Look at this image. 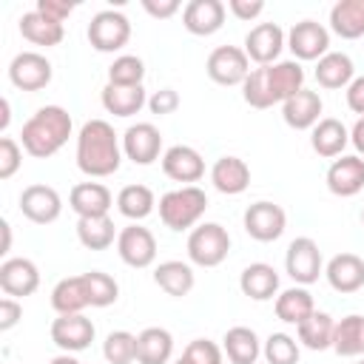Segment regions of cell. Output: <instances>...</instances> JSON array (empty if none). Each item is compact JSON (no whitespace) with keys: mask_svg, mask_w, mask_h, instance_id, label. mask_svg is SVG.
<instances>
[{"mask_svg":"<svg viewBox=\"0 0 364 364\" xmlns=\"http://www.w3.org/2000/svg\"><path fill=\"white\" fill-rule=\"evenodd\" d=\"M162 151V134L154 122H136L128 125L122 134V154L134 162V165H151L159 159Z\"/></svg>","mask_w":364,"mask_h":364,"instance_id":"5bb4252c","label":"cell"},{"mask_svg":"<svg viewBox=\"0 0 364 364\" xmlns=\"http://www.w3.org/2000/svg\"><path fill=\"white\" fill-rule=\"evenodd\" d=\"M117 253L128 267H136V270L151 267L154 259H156V239L148 228L131 222L117 236Z\"/></svg>","mask_w":364,"mask_h":364,"instance_id":"8fae6325","label":"cell"},{"mask_svg":"<svg viewBox=\"0 0 364 364\" xmlns=\"http://www.w3.org/2000/svg\"><path fill=\"white\" fill-rule=\"evenodd\" d=\"M347 142H350V131H347L344 122L336 119V117L318 119L316 128L310 131V145H313V151H316L318 156H324V159L341 156V151L347 148Z\"/></svg>","mask_w":364,"mask_h":364,"instance_id":"484cf974","label":"cell"},{"mask_svg":"<svg viewBox=\"0 0 364 364\" xmlns=\"http://www.w3.org/2000/svg\"><path fill=\"white\" fill-rule=\"evenodd\" d=\"M20 34L28 40V43H34V46H46V48H51V46H60L63 43V37H65V28H63V23H54V20H48L46 14H40L37 9H31V11H26L23 17H20Z\"/></svg>","mask_w":364,"mask_h":364,"instance_id":"1f68e13d","label":"cell"},{"mask_svg":"<svg viewBox=\"0 0 364 364\" xmlns=\"http://www.w3.org/2000/svg\"><path fill=\"white\" fill-rule=\"evenodd\" d=\"M142 9L156 20H168L182 9V3L179 0H142Z\"/></svg>","mask_w":364,"mask_h":364,"instance_id":"f907efd6","label":"cell"},{"mask_svg":"<svg viewBox=\"0 0 364 364\" xmlns=\"http://www.w3.org/2000/svg\"><path fill=\"white\" fill-rule=\"evenodd\" d=\"M222 353L230 364H256V358L262 355V344L250 327H230L222 338Z\"/></svg>","mask_w":364,"mask_h":364,"instance_id":"e575fe53","label":"cell"},{"mask_svg":"<svg viewBox=\"0 0 364 364\" xmlns=\"http://www.w3.org/2000/svg\"><path fill=\"white\" fill-rule=\"evenodd\" d=\"M20 213L34 225H51L63 213V199L51 185H28L20 193Z\"/></svg>","mask_w":364,"mask_h":364,"instance_id":"9a60e30c","label":"cell"},{"mask_svg":"<svg viewBox=\"0 0 364 364\" xmlns=\"http://www.w3.org/2000/svg\"><path fill=\"white\" fill-rule=\"evenodd\" d=\"M208 210V193L196 185H182L159 196V219L171 230L196 228Z\"/></svg>","mask_w":364,"mask_h":364,"instance_id":"277c9868","label":"cell"},{"mask_svg":"<svg viewBox=\"0 0 364 364\" xmlns=\"http://www.w3.org/2000/svg\"><path fill=\"white\" fill-rule=\"evenodd\" d=\"M122 145L105 119H88L77 134V168L85 176L102 179L119 171Z\"/></svg>","mask_w":364,"mask_h":364,"instance_id":"7a4b0ae2","label":"cell"},{"mask_svg":"<svg viewBox=\"0 0 364 364\" xmlns=\"http://www.w3.org/2000/svg\"><path fill=\"white\" fill-rule=\"evenodd\" d=\"M94 321L85 318L82 313H71V316H57L51 321V341L63 350V353H80L94 341Z\"/></svg>","mask_w":364,"mask_h":364,"instance_id":"2e32d148","label":"cell"},{"mask_svg":"<svg viewBox=\"0 0 364 364\" xmlns=\"http://www.w3.org/2000/svg\"><path fill=\"white\" fill-rule=\"evenodd\" d=\"M51 307L57 310V316H71V313H82L88 304V290H85V276H68L60 279L51 290Z\"/></svg>","mask_w":364,"mask_h":364,"instance_id":"4dcf8cb0","label":"cell"},{"mask_svg":"<svg viewBox=\"0 0 364 364\" xmlns=\"http://www.w3.org/2000/svg\"><path fill=\"white\" fill-rule=\"evenodd\" d=\"M154 208H156V199H154V191L148 185H125L117 193V210L131 222L151 216Z\"/></svg>","mask_w":364,"mask_h":364,"instance_id":"f35d334b","label":"cell"},{"mask_svg":"<svg viewBox=\"0 0 364 364\" xmlns=\"http://www.w3.org/2000/svg\"><path fill=\"white\" fill-rule=\"evenodd\" d=\"M350 142L358 151V156H364V117H358L355 125L350 128Z\"/></svg>","mask_w":364,"mask_h":364,"instance_id":"f5cc1de1","label":"cell"},{"mask_svg":"<svg viewBox=\"0 0 364 364\" xmlns=\"http://www.w3.org/2000/svg\"><path fill=\"white\" fill-rule=\"evenodd\" d=\"M191 364H222V347L219 344H213L210 338H193L188 347H185V353H182Z\"/></svg>","mask_w":364,"mask_h":364,"instance_id":"ee69618b","label":"cell"},{"mask_svg":"<svg viewBox=\"0 0 364 364\" xmlns=\"http://www.w3.org/2000/svg\"><path fill=\"white\" fill-rule=\"evenodd\" d=\"M20 318H23V304L11 296L0 299V333H9Z\"/></svg>","mask_w":364,"mask_h":364,"instance_id":"c3c4849f","label":"cell"},{"mask_svg":"<svg viewBox=\"0 0 364 364\" xmlns=\"http://www.w3.org/2000/svg\"><path fill=\"white\" fill-rule=\"evenodd\" d=\"M228 11L236 17V20H256L262 11H264V3L262 0H228Z\"/></svg>","mask_w":364,"mask_h":364,"instance_id":"681fc988","label":"cell"},{"mask_svg":"<svg viewBox=\"0 0 364 364\" xmlns=\"http://www.w3.org/2000/svg\"><path fill=\"white\" fill-rule=\"evenodd\" d=\"M162 173L168 179H173V182L193 185V182H199L205 176V159L191 145H171L162 154Z\"/></svg>","mask_w":364,"mask_h":364,"instance_id":"e0dca14e","label":"cell"},{"mask_svg":"<svg viewBox=\"0 0 364 364\" xmlns=\"http://www.w3.org/2000/svg\"><path fill=\"white\" fill-rule=\"evenodd\" d=\"M304 88V68L299 60H279L273 65H259L242 82V97L250 108H270L276 102H287L293 94Z\"/></svg>","mask_w":364,"mask_h":364,"instance_id":"6da1fadb","label":"cell"},{"mask_svg":"<svg viewBox=\"0 0 364 364\" xmlns=\"http://www.w3.org/2000/svg\"><path fill=\"white\" fill-rule=\"evenodd\" d=\"M330 28L341 40L364 37V0H338L330 9Z\"/></svg>","mask_w":364,"mask_h":364,"instance_id":"836d02e7","label":"cell"},{"mask_svg":"<svg viewBox=\"0 0 364 364\" xmlns=\"http://www.w3.org/2000/svg\"><path fill=\"white\" fill-rule=\"evenodd\" d=\"M102 108L114 117H134L142 111V105H148V97H145V88L142 85H105L102 94Z\"/></svg>","mask_w":364,"mask_h":364,"instance_id":"83f0119b","label":"cell"},{"mask_svg":"<svg viewBox=\"0 0 364 364\" xmlns=\"http://www.w3.org/2000/svg\"><path fill=\"white\" fill-rule=\"evenodd\" d=\"M276 316L284 321V324H301L304 318H310L316 313V304H313V296L307 287L296 284V287H287L276 296Z\"/></svg>","mask_w":364,"mask_h":364,"instance_id":"d6a6232c","label":"cell"},{"mask_svg":"<svg viewBox=\"0 0 364 364\" xmlns=\"http://www.w3.org/2000/svg\"><path fill=\"white\" fill-rule=\"evenodd\" d=\"M173 355V336L165 327H145L136 336V364H168Z\"/></svg>","mask_w":364,"mask_h":364,"instance_id":"f546056e","label":"cell"},{"mask_svg":"<svg viewBox=\"0 0 364 364\" xmlns=\"http://www.w3.org/2000/svg\"><path fill=\"white\" fill-rule=\"evenodd\" d=\"M262 353L267 364H299V344L287 333H270Z\"/></svg>","mask_w":364,"mask_h":364,"instance_id":"7bdbcfd3","label":"cell"},{"mask_svg":"<svg viewBox=\"0 0 364 364\" xmlns=\"http://www.w3.org/2000/svg\"><path fill=\"white\" fill-rule=\"evenodd\" d=\"M284 270H287V276H290L296 284H301V287L318 282V276H321V270H324L318 245H316L310 236L293 239V242L287 245V253H284Z\"/></svg>","mask_w":364,"mask_h":364,"instance_id":"52a82bcc","label":"cell"},{"mask_svg":"<svg viewBox=\"0 0 364 364\" xmlns=\"http://www.w3.org/2000/svg\"><path fill=\"white\" fill-rule=\"evenodd\" d=\"M142 80H145V63L136 54H119L108 65L111 85H142Z\"/></svg>","mask_w":364,"mask_h":364,"instance_id":"b9f144b4","label":"cell"},{"mask_svg":"<svg viewBox=\"0 0 364 364\" xmlns=\"http://www.w3.org/2000/svg\"><path fill=\"white\" fill-rule=\"evenodd\" d=\"M333 350L344 358H353L358 353H364V316L350 313L341 321H336V333H333Z\"/></svg>","mask_w":364,"mask_h":364,"instance_id":"74e56055","label":"cell"},{"mask_svg":"<svg viewBox=\"0 0 364 364\" xmlns=\"http://www.w3.org/2000/svg\"><path fill=\"white\" fill-rule=\"evenodd\" d=\"M37 287H40V270L31 259L14 256L0 264V290L6 296L23 299V296H31Z\"/></svg>","mask_w":364,"mask_h":364,"instance_id":"ac0fdd59","label":"cell"},{"mask_svg":"<svg viewBox=\"0 0 364 364\" xmlns=\"http://www.w3.org/2000/svg\"><path fill=\"white\" fill-rule=\"evenodd\" d=\"M228 6L222 0H191L182 9V26L196 37H210L222 28Z\"/></svg>","mask_w":364,"mask_h":364,"instance_id":"d6986e66","label":"cell"},{"mask_svg":"<svg viewBox=\"0 0 364 364\" xmlns=\"http://www.w3.org/2000/svg\"><path fill=\"white\" fill-rule=\"evenodd\" d=\"M0 230H3V245H0V253H9V250H11V225H9V222H0Z\"/></svg>","mask_w":364,"mask_h":364,"instance_id":"db71d44e","label":"cell"},{"mask_svg":"<svg viewBox=\"0 0 364 364\" xmlns=\"http://www.w3.org/2000/svg\"><path fill=\"white\" fill-rule=\"evenodd\" d=\"M239 290L253 301H267L279 293V273L267 262H253L239 276Z\"/></svg>","mask_w":364,"mask_h":364,"instance_id":"d4e9b609","label":"cell"},{"mask_svg":"<svg viewBox=\"0 0 364 364\" xmlns=\"http://www.w3.org/2000/svg\"><path fill=\"white\" fill-rule=\"evenodd\" d=\"M85 276V290H88V304L91 307H111L119 299V284L114 276L102 270H88Z\"/></svg>","mask_w":364,"mask_h":364,"instance_id":"ab89813d","label":"cell"},{"mask_svg":"<svg viewBox=\"0 0 364 364\" xmlns=\"http://www.w3.org/2000/svg\"><path fill=\"white\" fill-rule=\"evenodd\" d=\"M173 364H191V361H188V358H185V355H182V358H176V361H173Z\"/></svg>","mask_w":364,"mask_h":364,"instance_id":"6f0895ef","label":"cell"},{"mask_svg":"<svg viewBox=\"0 0 364 364\" xmlns=\"http://www.w3.org/2000/svg\"><path fill=\"white\" fill-rule=\"evenodd\" d=\"M128 40H131V20L122 11L105 9V11H97L91 17V23H88V43H91V48H97L102 54H114Z\"/></svg>","mask_w":364,"mask_h":364,"instance_id":"8992f818","label":"cell"},{"mask_svg":"<svg viewBox=\"0 0 364 364\" xmlns=\"http://www.w3.org/2000/svg\"><path fill=\"white\" fill-rule=\"evenodd\" d=\"M34 9L40 14H46L48 20H54V23H65L74 11V3H68V0H37Z\"/></svg>","mask_w":364,"mask_h":364,"instance_id":"7dc6e473","label":"cell"},{"mask_svg":"<svg viewBox=\"0 0 364 364\" xmlns=\"http://www.w3.org/2000/svg\"><path fill=\"white\" fill-rule=\"evenodd\" d=\"M117 228L111 216H85L77 219V239L88 250H108L117 242Z\"/></svg>","mask_w":364,"mask_h":364,"instance_id":"d590c367","label":"cell"},{"mask_svg":"<svg viewBox=\"0 0 364 364\" xmlns=\"http://www.w3.org/2000/svg\"><path fill=\"white\" fill-rule=\"evenodd\" d=\"M111 205H114V196L102 182H77L68 193V208L77 213V219L108 216Z\"/></svg>","mask_w":364,"mask_h":364,"instance_id":"44dd1931","label":"cell"},{"mask_svg":"<svg viewBox=\"0 0 364 364\" xmlns=\"http://www.w3.org/2000/svg\"><path fill=\"white\" fill-rule=\"evenodd\" d=\"M205 71L216 85H242L250 74V60L239 46H219L208 54Z\"/></svg>","mask_w":364,"mask_h":364,"instance_id":"9c48e42d","label":"cell"},{"mask_svg":"<svg viewBox=\"0 0 364 364\" xmlns=\"http://www.w3.org/2000/svg\"><path fill=\"white\" fill-rule=\"evenodd\" d=\"M102 355L108 364H131L136 361V336L128 330H114L102 341Z\"/></svg>","mask_w":364,"mask_h":364,"instance_id":"60d3db41","label":"cell"},{"mask_svg":"<svg viewBox=\"0 0 364 364\" xmlns=\"http://www.w3.org/2000/svg\"><path fill=\"white\" fill-rule=\"evenodd\" d=\"M287 48L296 60H321L330 51V31L316 20H299L287 31Z\"/></svg>","mask_w":364,"mask_h":364,"instance_id":"4fadbf2b","label":"cell"},{"mask_svg":"<svg viewBox=\"0 0 364 364\" xmlns=\"http://www.w3.org/2000/svg\"><path fill=\"white\" fill-rule=\"evenodd\" d=\"M71 136V114L63 105H43L37 114H31L23 122L20 142L23 151L34 159H48L54 156Z\"/></svg>","mask_w":364,"mask_h":364,"instance_id":"3957f363","label":"cell"},{"mask_svg":"<svg viewBox=\"0 0 364 364\" xmlns=\"http://www.w3.org/2000/svg\"><path fill=\"white\" fill-rule=\"evenodd\" d=\"M324 276L336 293H355L364 287V259L355 253H336L327 262Z\"/></svg>","mask_w":364,"mask_h":364,"instance_id":"7402d4cb","label":"cell"},{"mask_svg":"<svg viewBox=\"0 0 364 364\" xmlns=\"http://www.w3.org/2000/svg\"><path fill=\"white\" fill-rule=\"evenodd\" d=\"M242 225H245V233L256 242H276L284 228H287V213L282 205L276 202H267V199H259L253 205H247L245 216H242Z\"/></svg>","mask_w":364,"mask_h":364,"instance_id":"ba28073f","label":"cell"},{"mask_svg":"<svg viewBox=\"0 0 364 364\" xmlns=\"http://www.w3.org/2000/svg\"><path fill=\"white\" fill-rule=\"evenodd\" d=\"M321 111H324V102H321V97L316 94V91H307V88H301L299 94H293L287 102H282V117H284V122L290 125V128H296V131H313L316 128V122L321 119Z\"/></svg>","mask_w":364,"mask_h":364,"instance_id":"603a6c76","label":"cell"},{"mask_svg":"<svg viewBox=\"0 0 364 364\" xmlns=\"http://www.w3.org/2000/svg\"><path fill=\"white\" fill-rule=\"evenodd\" d=\"M51 63L46 54L40 51H20L14 54V60L9 63V80L14 88L20 91H40L51 82Z\"/></svg>","mask_w":364,"mask_h":364,"instance_id":"30bf717a","label":"cell"},{"mask_svg":"<svg viewBox=\"0 0 364 364\" xmlns=\"http://www.w3.org/2000/svg\"><path fill=\"white\" fill-rule=\"evenodd\" d=\"M316 80L321 88H347L355 80V65L350 60V54L344 51H327L318 63H316Z\"/></svg>","mask_w":364,"mask_h":364,"instance_id":"4316f807","label":"cell"},{"mask_svg":"<svg viewBox=\"0 0 364 364\" xmlns=\"http://www.w3.org/2000/svg\"><path fill=\"white\" fill-rule=\"evenodd\" d=\"M210 182L219 193L225 196H236L242 191H247L250 185V168L245 159L239 156H219L210 168Z\"/></svg>","mask_w":364,"mask_h":364,"instance_id":"cb8c5ba5","label":"cell"},{"mask_svg":"<svg viewBox=\"0 0 364 364\" xmlns=\"http://www.w3.org/2000/svg\"><path fill=\"white\" fill-rule=\"evenodd\" d=\"M148 108H151V114H156V117L173 114V111L179 108V94H176L173 88H159V91H154V94L148 97Z\"/></svg>","mask_w":364,"mask_h":364,"instance_id":"bcb514c9","label":"cell"},{"mask_svg":"<svg viewBox=\"0 0 364 364\" xmlns=\"http://www.w3.org/2000/svg\"><path fill=\"white\" fill-rule=\"evenodd\" d=\"M347 108L358 117H364V77H355L347 85Z\"/></svg>","mask_w":364,"mask_h":364,"instance_id":"816d5d0a","label":"cell"},{"mask_svg":"<svg viewBox=\"0 0 364 364\" xmlns=\"http://www.w3.org/2000/svg\"><path fill=\"white\" fill-rule=\"evenodd\" d=\"M0 108H3V114H0V131H6L9 128V119H11V105H9L6 97L0 100Z\"/></svg>","mask_w":364,"mask_h":364,"instance_id":"11a10c76","label":"cell"},{"mask_svg":"<svg viewBox=\"0 0 364 364\" xmlns=\"http://www.w3.org/2000/svg\"><path fill=\"white\" fill-rule=\"evenodd\" d=\"M361 225H364V210H361Z\"/></svg>","mask_w":364,"mask_h":364,"instance_id":"680465c9","label":"cell"},{"mask_svg":"<svg viewBox=\"0 0 364 364\" xmlns=\"http://www.w3.org/2000/svg\"><path fill=\"white\" fill-rule=\"evenodd\" d=\"M230 253V233L219 222H202L188 236V259L199 267H216Z\"/></svg>","mask_w":364,"mask_h":364,"instance_id":"5b68a950","label":"cell"},{"mask_svg":"<svg viewBox=\"0 0 364 364\" xmlns=\"http://www.w3.org/2000/svg\"><path fill=\"white\" fill-rule=\"evenodd\" d=\"M327 188L336 196H355L364 188V159L358 154H341L327 168Z\"/></svg>","mask_w":364,"mask_h":364,"instance_id":"ffe728a7","label":"cell"},{"mask_svg":"<svg viewBox=\"0 0 364 364\" xmlns=\"http://www.w3.org/2000/svg\"><path fill=\"white\" fill-rule=\"evenodd\" d=\"M48 364H80V361H77L71 353H60V355H54Z\"/></svg>","mask_w":364,"mask_h":364,"instance_id":"9f6ffc18","label":"cell"},{"mask_svg":"<svg viewBox=\"0 0 364 364\" xmlns=\"http://www.w3.org/2000/svg\"><path fill=\"white\" fill-rule=\"evenodd\" d=\"M154 282L159 284V290H165L168 296L173 299H182L193 290L196 284V276H193V267L188 262H179V259H168V262H159L156 270H154Z\"/></svg>","mask_w":364,"mask_h":364,"instance_id":"f1b7e54d","label":"cell"},{"mask_svg":"<svg viewBox=\"0 0 364 364\" xmlns=\"http://www.w3.org/2000/svg\"><path fill=\"white\" fill-rule=\"evenodd\" d=\"M287 46V34L279 23H259L245 34V54L256 65H273L279 63L282 48Z\"/></svg>","mask_w":364,"mask_h":364,"instance_id":"7c38bea8","label":"cell"},{"mask_svg":"<svg viewBox=\"0 0 364 364\" xmlns=\"http://www.w3.org/2000/svg\"><path fill=\"white\" fill-rule=\"evenodd\" d=\"M20 162H23L20 142L11 136H3L0 139V179H11L20 168Z\"/></svg>","mask_w":364,"mask_h":364,"instance_id":"f6af8a7d","label":"cell"},{"mask_svg":"<svg viewBox=\"0 0 364 364\" xmlns=\"http://www.w3.org/2000/svg\"><path fill=\"white\" fill-rule=\"evenodd\" d=\"M333 333H336V321H333L330 313H321V310H316L310 318H304L296 327V336H299V341L307 350H327V347H333Z\"/></svg>","mask_w":364,"mask_h":364,"instance_id":"8d00e7d4","label":"cell"}]
</instances>
